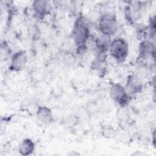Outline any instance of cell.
Segmentation results:
<instances>
[{
	"label": "cell",
	"instance_id": "cell-1",
	"mask_svg": "<svg viewBox=\"0 0 156 156\" xmlns=\"http://www.w3.org/2000/svg\"><path fill=\"white\" fill-rule=\"evenodd\" d=\"M71 36L76 46L77 54H82L87 49V43L91 38L90 24L84 16H79L75 21Z\"/></svg>",
	"mask_w": 156,
	"mask_h": 156
},
{
	"label": "cell",
	"instance_id": "cell-2",
	"mask_svg": "<svg viewBox=\"0 0 156 156\" xmlns=\"http://www.w3.org/2000/svg\"><path fill=\"white\" fill-rule=\"evenodd\" d=\"M98 29L101 34L111 37L118 30V23L116 15L112 12L103 13L98 21Z\"/></svg>",
	"mask_w": 156,
	"mask_h": 156
},
{
	"label": "cell",
	"instance_id": "cell-3",
	"mask_svg": "<svg viewBox=\"0 0 156 156\" xmlns=\"http://www.w3.org/2000/svg\"><path fill=\"white\" fill-rule=\"evenodd\" d=\"M108 52L110 56L118 62L125 61L129 54L127 41L122 37H117L111 40Z\"/></svg>",
	"mask_w": 156,
	"mask_h": 156
},
{
	"label": "cell",
	"instance_id": "cell-4",
	"mask_svg": "<svg viewBox=\"0 0 156 156\" xmlns=\"http://www.w3.org/2000/svg\"><path fill=\"white\" fill-rule=\"evenodd\" d=\"M110 96L119 107H126L130 103L131 96L125 87L119 83H113L110 87Z\"/></svg>",
	"mask_w": 156,
	"mask_h": 156
},
{
	"label": "cell",
	"instance_id": "cell-5",
	"mask_svg": "<svg viewBox=\"0 0 156 156\" xmlns=\"http://www.w3.org/2000/svg\"><path fill=\"white\" fill-rule=\"evenodd\" d=\"M138 60L141 62L142 65L147 63L149 60H155V47L154 43L149 40H141L138 46Z\"/></svg>",
	"mask_w": 156,
	"mask_h": 156
},
{
	"label": "cell",
	"instance_id": "cell-6",
	"mask_svg": "<svg viewBox=\"0 0 156 156\" xmlns=\"http://www.w3.org/2000/svg\"><path fill=\"white\" fill-rule=\"evenodd\" d=\"M27 62V55L24 50L16 52L11 57L9 69L11 71L19 72L23 70L26 66Z\"/></svg>",
	"mask_w": 156,
	"mask_h": 156
},
{
	"label": "cell",
	"instance_id": "cell-7",
	"mask_svg": "<svg viewBox=\"0 0 156 156\" xmlns=\"http://www.w3.org/2000/svg\"><path fill=\"white\" fill-rule=\"evenodd\" d=\"M34 14L38 18H43L49 15L52 9V4L48 0H36L32 4Z\"/></svg>",
	"mask_w": 156,
	"mask_h": 156
},
{
	"label": "cell",
	"instance_id": "cell-8",
	"mask_svg": "<svg viewBox=\"0 0 156 156\" xmlns=\"http://www.w3.org/2000/svg\"><path fill=\"white\" fill-rule=\"evenodd\" d=\"M125 87L130 95L135 94L142 91L143 83L139 76L132 74L127 77Z\"/></svg>",
	"mask_w": 156,
	"mask_h": 156
},
{
	"label": "cell",
	"instance_id": "cell-9",
	"mask_svg": "<svg viewBox=\"0 0 156 156\" xmlns=\"http://www.w3.org/2000/svg\"><path fill=\"white\" fill-rule=\"evenodd\" d=\"M110 42V37L102 34L96 38L94 40V50L96 55H106L107 52H108Z\"/></svg>",
	"mask_w": 156,
	"mask_h": 156
},
{
	"label": "cell",
	"instance_id": "cell-10",
	"mask_svg": "<svg viewBox=\"0 0 156 156\" xmlns=\"http://www.w3.org/2000/svg\"><path fill=\"white\" fill-rule=\"evenodd\" d=\"M36 116L38 120L43 124H50L54 121L52 110L44 105H40L36 110Z\"/></svg>",
	"mask_w": 156,
	"mask_h": 156
},
{
	"label": "cell",
	"instance_id": "cell-11",
	"mask_svg": "<svg viewBox=\"0 0 156 156\" xmlns=\"http://www.w3.org/2000/svg\"><path fill=\"white\" fill-rule=\"evenodd\" d=\"M35 149V144L34 141L29 138L23 139L19 144L18 152L23 156H27L32 154Z\"/></svg>",
	"mask_w": 156,
	"mask_h": 156
},
{
	"label": "cell",
	"instance_id": "cell-12",
	"mask_svg": "<svg viewBox=\"0 0 156 156\" xmlns=\"http://www.w3.org/2000/svg\"><path fill=\"white\" fill-rule=\"evenodd\" d=\"M91 68L99 73H104L106 69V55H96L91 63Z\"/></svg>",
	"mask_w": 156,
	"mask_h": 156
},
{
	"label": "cell",
	"instance_id": "cell-13",
	"mask_svg": "<svg viewBox=\"0 0 156 156\" xmlns=\"http://www.w3.org/2000/svg\"><path fill=\"white\" fill-rule=\"evenodd\" d=\"M102 135L106 138H112L115 135V130L113 126L106 124L102 127Z\"/></svg>",
	"mask_w": 156,
	"mask_h": 156
}]
</instances>
